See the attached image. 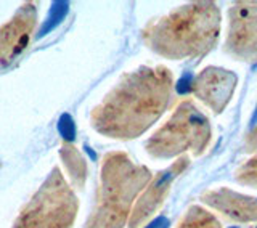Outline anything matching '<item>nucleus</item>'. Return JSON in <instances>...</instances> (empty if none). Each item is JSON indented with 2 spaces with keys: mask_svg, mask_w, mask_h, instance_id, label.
<instances>
[{
  "mask_svg": "<svg viewBox=\"0 0 257 228\" xmlns=\"http://www.w3.org/2000/svg\"><path fill=\"white\" fill-rule=\"evenodd\" d=\"M172 95V74L166 68H142L122 79L92 114L103 135L135 138L158 121Z\"/></svg>",
  "mask_w": 257,
  "mask_h": 228,
  "instance_id": "obj_1",
  "label": "nucleus"
},
{
  "mask_svg": "<svg viewBox=\"0 0 257 228\" xmlns=\"http://www.w3.org/2000/svg\"><path fill=\"white\" fill-rule=\"evenodd\" d=\"M220 31V13L212 2H196L151 24L145 39L156 53L182 60L204 55Z\"/></svg>",
  "mask_w": 257,
  "mask_h": 228,
  "instance_id": "obj_2",
  "label": "nucleus"
},
{
  "mask_svg": "<svg viewBox=\"0 0 257 228\" xmlns=\"http://www.w3.org/2000/svg\"><path fill=\"white\" fill-rule=\"evenodd\" d=\"M98 202L87 228H122L132 215V204L150 183L151 174L125 154H109L103 166Z\"/></svg>",
  "mask_w": 257,
  "mask_h": 228,
  "instance_id": "obj_3",
  "label": "nucleus"
},
{
  "mask_svg": "<svg viewBox=\"0 0 257 228\" xmlns=\"http://www.w3.org/2000/svg\"><path fill=\"white\" fill-rule=\"evenodd\" d=\"M211 140V126L206 116L193 103L183 101L172 118L148 142L147 148L155 158H174L182 153L199 154Z\"/></svg>",
  "mask_w": 257,
  "mask_h": 228,
  "instance_id": "obj_4",
  "label": "nucleus"
},
{
  "mask_svg": "<svg viewBox=\"0 0 257 228\" xmlns=\"http://www.w3.org/2000/svg\"><path fill=\"white\" fill-rule=\"evenodd\" d=\"M76 214V198L53 172L47 185L29 202L15 228H71Z\"/></svg>",
  "mask_w": 257,
  "mask_h": 228,
  "instance_id": "obj_5",
  "label": "nucleus"
},
{
  "mask_svg": "<svg viewBox=\"0 0 257 228\" xmlns=\"http://www.w3.org/2000/svg\"><path fill=\"white\" fill-rule=\"evenodd\" d=\"M227 45L241 60H257V2L236 4L230 10Z\"/></svg>",
  "mask_w": 257,
  "mask_h": 228,
  "instance_id": "obj_6",
  "label": "nucleus"
},
{
  "mask_svg": "<svg viewBox=\"0 0 257 228\" xmlns=\"http://www.w3.org/2000/svg\"><path fill=\"white\" fill-rule=\"evenodd\" d=\"M235 84L236 76H233L230 71L212 68L199 74L196 82L193 84V90L209 108H212L215 112H220L230 100Z\"/></svg>",
  "mask_w": 257,
  "mask_h": 228,
  "instance_id": "obj_7",
  "label": "nucleus"
},
{
  "mask_svg": "<svg viewBox=\"0 0 257 228\" xmlns=\"http://www.w3.org/2000/svg\"><path fill=\"white\" fill-rule=\"evenodd\" d=\"M203 201L212 209L219 210L225 217L239 222L257 220V199L243 196L230 190L209 191L203 196Z\"/></svg>",
  "mask_w": 257,
  "mask_h": 228,
  "instance_id": "obj_8",
  "label": "nucleus"
},
{
  "mask_svg": "<svg viewBox=\"0 0 257 228\" xmlns=\"http://www.w3.org/2000/svg\"><path fill=\"white\" fill-rule=\"evenodd\" d=\"M185 166H187V162H183L182 166L175 164L172 169H169L164 174H161V177L151 186H148V190L145 191V194L137 201L135 207L132 209L131 228H137L143 220H147L150 215H153V212L159 207V204L163 202V199L166 196V193L169 190L167 188L169 182H171L175 177V174L179 172V170H182Z\"/></svg>",
  "mask_w": 257,
  "mask_h": 228,
  "instance_id": "obj_9",
  "label": "nucleus"
},
{
  "mask_svg": "<svg viewBox=\"0 0 257 228\" xmlns=\"http://www.w3.org/2000/svg\"><path fill=\"white\" fill-rule=\"evenodd\" d=\"M36 23V13L29 7V10H23L18 16H15L10 24L0 31V58H4L7 53L10 56L18 55L24 45H26L29 34Z\"/></svg>",
  "mask_w": 257,
  "mask_h": 228,
  "instance_id": "obj_10",
  "label": "nucleus"
},
{
  "mask_svg": "<svg viewBox=\"0 0 257 228\" xmlns=\"http://www.w3.org/2000/svg\"><path fill=\"white\" fill-rule=\"evenodd\" d=\"M179 228H220V223L217 222L214 214L195 206L185 214L183 220L179 223Z\"/></svg>",
  "mask_w": 257,
  "mask_h": 228,
  "instance_id": "obj_11",
  "label": "nucleus"
},
{
  "mask_svg": "<svg viewBox=\"0 0 257 228\" xmlns=\"http://www.w3.org/2000/svg\"><path fill=\"white\" fill-rule=\"evenodd\" d=\"M236 180L243 185L257 186V156L249 159L236 172Z\"/></svg>",
  "mask_w": 257,
  "mask_h": 228,
  "instance_id": "obj_12",
  "label": "nucleus"
},
{
  "mask_svg": "<svg viewBox=\"0 0 257 228\" xmlns=\"http://www.w3.org/2000/svg\"><path fill=\"white\" fill-rule=\"evenodd\" d=\"M247 143H249V146H251V148H254L257 151V127L252 130L251 134L247 135Z\"/></svg>",
  "mask_w": 257,
  "mask_h": 228,
  "instance_id": "obj_13",
  "label": "nucleus"
}]
</instances>
